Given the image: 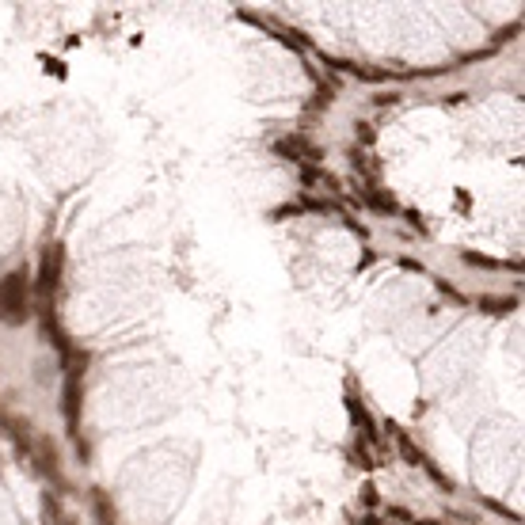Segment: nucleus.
<instances>
[{
	"label": "nucleus",
	"instance_id": "nucleus-1",
	"mask_svg": "<svg viewBox=\"0 0 525 525\" xmlns=\"http://www.w3.org/2000/svg\"><path fill=\"white\" fill-rule=\"evenodd\" d=\"M27 301H31V282L24 271H12L0 278V323H24Z\"/></svg>",
	"mask_w": 525,
	"mask_h": 525
},
{
	"label": "nucleus",
	"instance_id": "nucleus-2",
	"mask_svg": "<svg viewBox=\"0 0 525 525\" xmlns=\"http://www.w3.org/2000/svg\"><path fill=\"white\" fill-rule=\"evenodd\" d=\"M61 266H65V248L61 244H50L46 251H42V266H38V293L42 297H53V289L61 286Z\"/></svg>",
	"mask_w": 525,
	"mask_h": 525
},
{
	"label": "nucleus",
	"instance_id": "nucleus-3",
	"mask_svg": "<svg viewBox=\"0 0 525 525\" xmlns=\"http://www.w3.org/2000/svg\"><path fill=\"white\" fill-rule=\"evenodd\" d=\"M80 365L76 362L69 370V381H65V419H69V430L76 434V427H80Z\"/></svg>",
	"mask_w": 525,
	"mask_h": 525
},
{
	"label": "nucleus",
	"instance_id": "nucleus-4",
	"mask_svg": "<svg viewBox=\"0 0 525 525\" xmlns=\"http://www.w3.org/2000/svg\"><path fill=\"white\" fill-rule=\"evenodd\" d=\"M38 464H42V472H46L50 479H58V484H61V464H58V453H53V442H46V438L38 442Z\"/></svg>",
	"mask_w": 525,
	"mask_h": 525
},
{
	"label": "nucleus",
	"instance_id": "nucleus-5",
	"mask_svg": "<svg viewBox=\"0 0 525 525\" xmlns=\"http://www.w3.org/2000/svg\"><path fill=\"white\" fill-rule=\"evenodd\" d=\"M92 506H95V521L99 525H118L115 510H110V499L103 495V491H92Z\"/></svg>",
	"mask_w": 525,
	"mask_h": 525
},
{
	"label": "nucleus",
	"instance_id": "nucleus-6",
	"mask_svg": "<svg viewBox=\"0 0 525 525\" xmlns=\"http://www.w3.org/2000/svg\"><path fill=\"white\" fill-rule=\"evenodd\" d=\"M514 305H518L514 297H484V301H479V308H484V312H514Z\"/></svg>",
	"mask_w": 525,
	"mask_h": 525
},
{
	"label": "nucleus",
	"instance_id": "nucleus-7",
	"mask_svg": "<svg viewBox=\"0 0 525 525\" xmlns=\"http://www.w3.org/2000/svg\"><path fill=\"white\" fill-rule=\"evenodd\" d=\"M65 525H73V521H65Z\"/></svg>",
	"mask_w": 525,
	"mask_h": 525
}]
</instances>
